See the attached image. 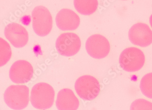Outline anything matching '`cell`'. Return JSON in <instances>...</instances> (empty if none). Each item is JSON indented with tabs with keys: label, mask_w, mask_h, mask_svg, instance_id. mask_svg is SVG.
Instances as JSON below:
<instances>
[{
	"label": "cell",
	"mask_w": 152,
	"mask_h": 110,
	"mask_svg": "<svg viewBox=\"0 0 152 110\" xmlns=\"http://www.w3.org/2000/svg\"><path fill=\"white\" fill-rule=\"evenodd\" d=\"M33 75V67L29 62L24 60L15 62L9 72L10 79L16 84H25L29 82Z\"/></svg>",
	"instance_id": "cell-9"
},
{
	"label": "cell",
	"mask_w": 152,
	"mask_h": 110,
	"mask_svg": "<svg viewBox=\"0 0 152 110\" xmlns=\"http://www.w3.org/2000/svg\"><path fill=\"white\" fill-rule=\"evenodd\" d=\"M130 110H152V103L143 99H137L132 102Z\"/></svg>",
	"instance_id": "cell-16"
},
{
	"label": "cell",
	"mask_w": 152,
	"mask_h": 110,
	"mask_svg": "<svg viewBox=\"0 0 152 110\" xmlns=\"http://www.w3.org/2000/svg\"><path fill=\"white\" fill-rule=\"evenodd\" d=\"M32 27L37 35L49 34L53 28V18L49 10L42 6H37L32 12Z\"/></svg>",
	"instance_id": "cell-4"
},
{
	"label": "cell",
	"mask_w": 152,
	"mask_h": 110,
	"mask_svg": "<svg viewBox=\"0 0 152 110\" xmlns=\"http://www.w3.org/2000/svg\"><path fill=\"white\" fill-rule=\"evenodd\" d=\"M56 23L58 27L63 31H73L80 25L79 16L72 10L61 9L57 14Z\"/></svg>",
	"instance_id": "cell-11"
},
{
	"label": "cell",
	"mask_w": 152,
	"mask_h": 110,
	"mask_svg": "<svg viewBox=\"0 0 152 110\" xmlns=\"http://www.w3.org/2000/svg\"><path fill=\"white\" fill-rule=\"evenodd\" d=\"M140 88L142 93L148 98L152 99V73H149L141 80Z\"/></svg>",
	"instance_id": "cell-15"
},
{
	"label": "cell",
	"mask_w": 152,
	"mask_h": 110,
	"mask_svg": "<svg viewBox=\"0 0 152 110\" xmlns=\"http://www.w3.org/2000/svg\"><path fill=\"white\" fill-rule=\"evenodd\" d=\"M129 38L134 45L148 47L152 44V31L146 24L137 23L129 29Z\"/></svg>",
	"instance_id": "cell-8"
},
{
	"label": "cell",
	"mask_w": 152,
	"mask_h": 110,
	"mask_svg": "<svg viewBox=\"0 0 152 110\" xmlns=\"http://www.w3.org/2000/svg\"><path fill=\"white\" fill-rule=\"evenodd\" d=\"M98 1L96 0H75L74 5L75 9L79 13L90 15L94 13L98 8Z\"/></svg>",
	"instance_id": "cell-13"
},
{
	"label": "cell",
	"mask_w": 152,
	"mask_h": 110,
	"mask_svg": "<svg viewBox=\"0 0 152 110\" xmlns=\"http://www.w3.org/2000/svg\"><path fill=\"white\" fill-rule=\"evenodd\" d=\"M4 100L8 107L15 110H22L27 107L29 101V89L25 85H12L4 94Z\"/></svg>",
	"instance_id": "cell-2"
},
{
	"label": "cell",
	"mask_w": 152,
	"mask_h": 110,
	"mask_svg": "<svg viewBox=\"0 0 152 110\" xmlns=\"http://www.w3.org/2000/svg\"><path fill=\"white\" fill-rule=\"evenodd\" d=\"M56 105L58 110H77L79 101L72 91L65 88L58 93Z\"/></svg>",
	"instance_id": "cell-12"
},
{
	"label": "cell",
	"mask_w": 152,
	"mask_h": 110,
	"mask_svg": "<svg viewBox=\"0 0 152 110\" xmlns=\"http://www.w3.org/2000/svg\"><path fill=\"white\" fill-rule=\"evenodd\" d=\"M81 46L80 38L72 32L62 33L57 38L56 47L61 55L71 57L77 54Z\"/></svg>",
	"instance_id": "cell-6"
},
{
	"label": "cell",
	"mask_w": 152,
	"mask_h": 110,
	"mask_svg": "<svg viewBox=\"0 0 152 110\" xmlns=\"http://www.w3.org/2000/svg\"><path fill=\"white\" fill-rule=\"evenodd\" d=\"M75 89L78 96L85 100H92L98 97L100 92V86L94 76L85 75L76 80Z\"/></svg>",
	"instance_id": "cell-5"
},
{
	"label": "cell",
	"mask_w": 152,
	"mask_h": 110,
	"mask_svg": "<svg viewBox=\"0 0 152 110\" xmlns=\"http://www.w3.org/2000/svg\"><path fill=\"white\" fill-rule=\"evenodd\" d=\"M11 46L6 40L0 38V67L7 64L12 57Z\"/></svg>",
	"instance_id": "cell-14"
},
{
	"label": "cell",
	"mask_w": 152,
	"mask_h": 110,
	"mask_svg": "<svg viewBox=\"0 0 152 110\" xmlns=\"http://www.w3.org/2000/svg\"><path fill=\"white\" fill-rule=\"evenodd\" d=\"M4 33L6 38L16 48L24 47L28 41V33L26 29L17 23H12L7 25Z\"/></svg>",
	"instance_id": "cell-10"
},
{
	"label": "cell",
	"mask_w": 152,
	"mask_h": 110,
	"mask_svg": "<svg viewBox=\"0 0 152 110\" xmlns=\"http://www.w3.org/2000/svg\"><path fill=\"white\" fill-rule=\"evenodd\" d=\"M54 90L48 84L41 82L33 86L31 92L30 100L33 107L46 110L52 107L55 98Z\"/></svg>",
	"instance_id": "cell-1"
},
{
	"label": "cell",
	"mask_w": 152,
	"mask_h": 110,
	"mask_svg": "<svg viewBox=\"0 0 152 110\" xmlns=\"http://www.w3.org/2000/svg\"><path fill=\"white\" fill-rule=\"evenodd\" d=\"M86 49L90 56L96 59L104 58L109 54L110 45L109 41L100 34L90 36L86 43Z\"/></svg>",
	"instance_id": "cell-7"
},
{
	"label": "cell",
	"mask_w": 152,
	"mask_h": 110,
	"mask_svg": "<svg viewBox=\"0 0 152 110\" xmlns=\"http://www.w3.org/2000/svg\"><path fill=\"white\" fill-rule=\"evenodd\" d=\"M145 62V57L141 50L129 47L123 51L119 57L121 67L127 72H134L142 68Z\"/></svg>",
	"instance_id": "cell-3"
},
{
	"label": "cell",
	"mask_w": 152,
	"mask_h": 110,
	"mask_svg": "<svg viewBox=\"0 0 152 110\" xmlns=\"http://www.w3.org/2000/svg\"><path fill=\"white\" fill-rule=\"evenodd\" d=\"M149 23H150V25H151V27L152 28V14L151 15L150 18H149Z\"/></svg>",
	"instance_id": "cell-17"
}]
</instances>
